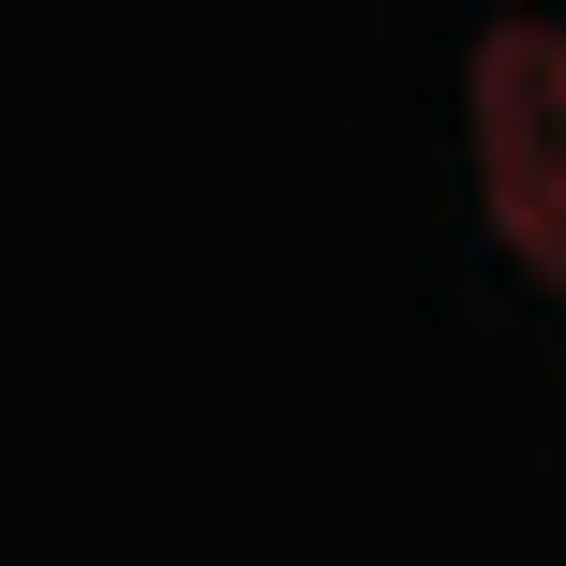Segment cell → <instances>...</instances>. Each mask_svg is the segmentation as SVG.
<instances>
[{
    "instance_id": "1",
    "label": "cell",
    "mask_w": 566,
    "mask_h": 566,
    "mask_svg": "<svg viewBox=\"0 0 566 566\" xmlns=\"http://www.w3.org/2000/svg\"><path fill=\"white\" fill-rule=\"evenodd\" d=\"M478 195L507 254L566 298V30H492L478 45Z\"/></svg>"
}]
</instances>
